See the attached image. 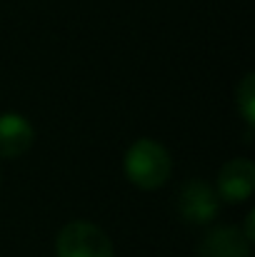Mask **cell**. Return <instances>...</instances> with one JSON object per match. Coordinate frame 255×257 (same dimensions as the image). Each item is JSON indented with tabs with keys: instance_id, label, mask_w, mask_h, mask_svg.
<instances>
[{
	"instance_id": "6da1fadb",
	"label": "cell",
	"mask_w": 255,
	"mask_h": 257,
	"mask_svg": "<svg viewBox=\"0 0 255 257\" xmlns=\"http://www.w3.org/2000/svg\"><path fill=\"white\" fill-rule=\"evenodd\" d=\"M123 170L125 177L140 187V190H158L168 182L170 170H173V160H170V153L155 140L150 138H143V140H135L128 153H125V160H123Z\"/></svg>"
},
{
	"instance_id": "7a4b0ae2",
	"label": "cell",
	"mask_w": 255,
	"mask_h": 257,
	"mask_svg": "<svg viewBox=\"0 0 255 257\" xmlns=\"http://www.w3.org/2000/svg\"><path fill=\"white\" fill-rule=\"evenodd\" d=\"M58 257H113L110 237L93 222H70L55 240Z\"/></svg>"
},
{
	"instance_id": "3957f363",
	"label": "cell",
	"mask_w": 255,
	"mask_h": 257,
	"mask_svg": "<svg viewBox=\"0 0 255 257\" xmlns=\"http://www.w3.org/2000/svg\"><path fill=\"white\" fill-rule=\"evenodd\" d=\"M220 197L215 187L203 180H188L178 190V215L190 225H208L220 212Z\"/></svg>"
},
{
	"instance_id": "277c9868",
	"label": "cell",
	"mask_w": 255,
	"mask_h": 257,
	"mask_svg": "<svg viewBox=\"0 0 255 257\" xmlns=\"http://www.w3.org/2000/svg\"><path fill=\"white\" fill-rule=\"evenodd\" d=\"M253 187H255V165L248 158H233L218 172L215 192H218V197L223 202H230V205L245 202L253 195Z\"/></svg>"
},
{
	"instance_id": "5b68a950",
	"label": "cell",
	"mask_w": 255,
	"mask_h": 257,
	"mask_svg": "<svg viewBox=\"0 0 255 257\" xmlns=\"http://www.w3.org/2000/svg\"><path fill=\"white\" fill-rule=\"evenodd\" d=\"M35 140V127L30 120H25L18 112H3L0 115V158L13 160L30 150Z\"/></svg>"
},
{
	"instance_id": "8992f818",
	"label": "cell",
	"mask_w": 255,
	"mask_h": 257,
	"mask_svg": "<svg viewBox=\"0 0 255 257\" xmlns=\"http://www.w3.org/2000/svg\"><path fill=\"white\" fill-rule=\"evenodd\" d=\"M198 257H250V242L238 227L218 225L200 240Z\"/></svg>"
},
{
	"instance_id": "52a82bcc",
	"label": "cell",
	"mask_w": 255,
	"mask_h": 257,
	"mask_svg": "<svg viewBox=\"0 0 255 257\" xmlns=\"http://www.w3.org/2000/svg\"><path fill=\"white\" fill-rule=\"evenodd\" d=\"M235 107L243 115V120L248 125V133H250L255 125V75L253 73H248L238 83V87H235Z\"/></svg>"
}]
</instances>
